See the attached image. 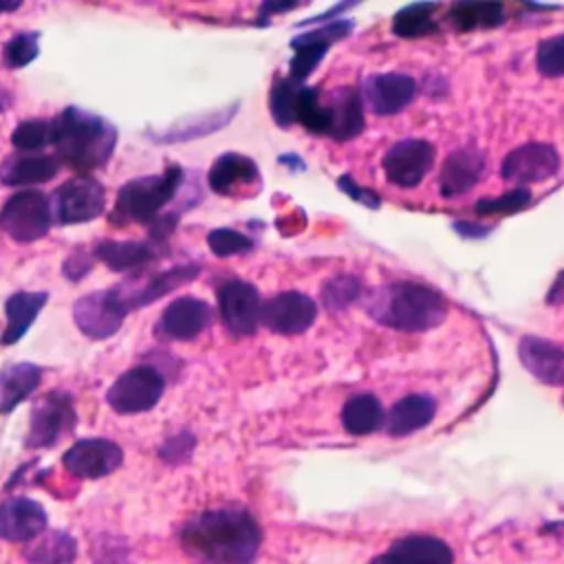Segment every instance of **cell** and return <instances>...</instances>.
Segmentation results:
<instances>
[{
    "label": "cell",
    "instance_id": "obj_1",
    "mask_svg": "<svg viewBox=\"0 0 564 564\" xmlns=\"http://www.w3.org/2000/svg\"><path fill=\"white\" fill-rule=\"evenodd\" d=\"M181 546L200 564H251L260 549V527L240 507L207 509L181 529Z\"/></svg>",
    "mask_w": 564,
    "mask_h": 564
},
{
    "label": "cell",
    "instance_id": "obj_2",
    "mask_svg": "<svg viewBox=\"0 0 564 564\" xmlns=\"http://www.w3.org/2000/svg\"><path fill=\"white\" fill-rule=\"evenodd\" d=\"M51 145L59 163H66L79 174H88L108 163L117 145V128L77 106L64 108L51 119Z\"/></svg>",
    "mask_w": 564,
    "mask_h": 564
},
{
    "label": "cell",
    "instance_id": "obj_3",
    "mask_svg": "<svg viewBox=\"0 0 564 564\" xmlns=\"http://www.w3.org/2000/svg\"><path fill=\"white\" fill-rule=\"evenodd\" d=\"M366 311L383 326L421 333L445 319L447 302L436 289L403 280L375 289L366 300Z\"/></svg>",
    "mask_w": 564,
    "mask_h": 564
},
{
    "label": "cell",
    "instance_id": "obj_4",
    "mask_svg": "<svg viewBox=\"0 0 564 564\" xmlns=\"http://www.w3.org/2000/svg\"><path fill=\"white\" fill-rule=\"evenodd\" d=\"M181 183H183V167L174 163L167 165L161 174H148V176L128 181L117 192L110 220L115 225H128V223L152 225L161 216V209L176 196Z\"/></svg>",
    "mask_w": 564,
    "mask_h": 564
},
{
    "label": "cell",
    "instance_id": "obj_5",
    "mask_svg": "<svg viewBox=\"0 0 564 564\" xmlns=\"http://www.w3.org/2000/svg\"><path fill=\"white\" fill-rule=\"evenodd\" d=\"M53 227L51 200L40 189L11 194L0 207V229L15 242H35Z\"/></svg>",
    "mask_w": 564,
    "mask_h": 564
},
{
    "label": "cell",
    "instance_id": "obj_6",
    "mask_svg": "<svg viewBox=\"0 0 564 564\" xmlns=\"http://www.w3.org/2000/svg\"><path fill=\"white\" fill-rule=\"evenodd\" d=\"M48 200H51L53 223H59V225L88 223L104 214L106 187L97 178L88 174H79L64 181L53 192V196H48Z\"/></svg>",
    "mask_w": 564,
    "mask_h": 564
},
{
    "label": "cell",
    "instance_id": "obj_7",
    "mask_svg": "<svg viewBox=\"0 0 564 564\" xmlns=\"http://www.w3.org/2000/svg\"><path fill=\"white\" fill-rule=\"evenodd\" d=\"M75 408L73 397L64 390H53L42 394L29 416V432L24 445L29 449H44L59 443V438L75 427Z\"/></svg>",
    "mask_w": 564,
    "mask_h": 564
},
{
    "label": "cell",
    "instance_id": "obj_8",
    "mask_svg": "<svg viewBox=\"0 0 564 564\" xmlns=\"http://www.w3.org/2000/svg\"><path fill=\"white\" fill-rule=\"evenodd\" d=\"M165 392V377L154 366H134L119 375L106 392L108 405L117 414H139L152 410Z\"/></svg>",
    "mask_w": 564,
    "mask_h": 564
},
{
    "label": "cell",
    "instance_id": "obj_9",
    "mask_svg": "<svg viewBox=\"0 0 564 564\" xmlns=\"http://www.w3.org/2000/svg\"><path fill=\"white\" fill-rule=\"evenodd\" d=\"M128 313L130 311L115 286L86 293L73 304V319L90 339L112 337L121 328Z\"/></svg>",
    "mask_w": 564,
    "mask_h": 564
},
{
    "label": "cell",
    "instance_id": "obj_10",
    "mask_svg": "<svg viewBox=\"0 0 564 564\" xmlns=\"http://www.w3.org/2000/svg\"><path fill=\"white\" fill-rule=\"evenodd\" d=\"M218 311L231 335H253L260 324L262 300L253 284L245 280H225L218 286Z\"/></svg>",
    "mask_w": 564,
    "mask_h": 564
},
{
    "label": "cell",
    "instance_id": "obj_11",
    "mask_svg": "<svg viewBox=\"0 0 564 564\" xmlns=\"http://www.w3.org/2000/svg\"><path fill=\"white\" fill-rule=\"evenodd\" d=\"M560 172V154L551 143L529 141L511 150L500 165V176L509 183L524 187L527 183H540Z\"/></svg>",
    "mask_w": 564,
    "mask_h": 564
},
{
    "label": "cell",
    "instance_id": "obj_12",
    "mask_svg": "<svg viewBox=\"0 0 564 564\" xmlns=\"http://www.w3.org/2000/svg\"><path fill=\"white\" fill-rule=\"evenodd\" d=\"M123 463V449L110 438H82L73 443L64 456L62 465L68 474L77 478L97 480L117 471Z\"/></svg>",
    "mask_w": 564,
    "mask_h": 564
},
{
    "label": "cell",
    "instance_id": "obj_13",
    "mask_svg": "<svg viewBox=\"0 0 564 564\" xmlns=\"http://www.w3.org/2000/svg\"><path fill=\"white\" fill-rule=\"evenodd\" d=\"M214 319V311L205 300L185 295L172 300L159 322L154 324V335L167 341H189L198 337Z\"/></svg>",
    "mask_w": 564,
    "mask_h": 564
},
{
    "label": "cell",
    "instance_id": "obj_14",
    "mask_svg": "<svg viewBox=\"0 0 564 564\" xmlns=\"http://www.w3.org/2000/svg\"><path fill=\"white\" fill-rule=\"evenodd\" d=\"M434 163V145L425 139H401L383 154V172L392 185L416 187Z\"/></svg>",
    "mask_w": 564,
    "mask_h": 564
},
{
    "label": "cell",
    "instance_id": "obj_15",
    "mask_svg": "<svg viewBox=\"0 0 564 564\" xmlns=\"http://www.w3.org/2000/svg\"><path fill=\"white\" fill-rule=\"evenodd\" d=\"M315 317L317 304L308 295L300 291H284L262 302L260 324L280 335H300L313 326Z\"/></svg>",
    "mask_w": 564,
    "mask_h": 564
},
{
    "label": "cell",
    "instance_id": "obj_16",
    "mask_svg": "<svg viewBox=\"0 0 564 564\" xmlns=\"http://www.w3.org/2000/svg\"><path fill=\"white\" fill-rule=\"evenodd\" d=\"M198 273H200V264L187 262V264H178V267L165 269L161 273H154V275L141 280L139 284L134 280H128L123 284H117L115 289L119 291L126 308L132 311L139 306H148V304L156 302L159 297L172 293L174 289L192 282Z\"/></svg>",
    "mask_w": 564,
    "mask_h": 564
},
{
    "label": "cell",
    "instance_id": "obj_17",
    "mask_svg": "<svg viewBox=\"0 0 564 564\" xmlns=\"http://www.w3.org/2000/svg\"><path fill=\"white\" fill-rule=\"evenodd\" d=\"M419 86L410 75L403 73H381L370 75L361 86V101L375 115H397L401 112L416 95Z\"/></svg>",
    "mask_w": 564,
    "mask_h": 564
},
{
    "label": "cell",
    "instance_id": "obj_18",
    "mask_svg": "<svg viewBox=\"0 0 564 564\" xmlns=\"http://www.w3.org/2000/svg\"><path fill=\"white\" fill-rule=\"evenodd\" d=\"M48 516L31 498L15 496L0 502V538L7 542H31L46 531Z\"/></svg>",
    "mask_w": 564,
    "mask_h": 564
},
{
    "label": "cell",
    "instance_id": "obj_19",
    "mask_svg": "<svg viewBox=\"0 0 564 564\" xmlns=\"http://www.w3.org/2000/svg\"><path fill=\"white\" fill-rule=\"evenodd\" d=\"M350 26H352L350 22L339 20V22H330L326 26H319L315 31H306V33L293 37L291 46H293L295 55L291 59V79L302 82L304 77H308L315 70V66L322 62L326 48L333 42L346 37Z\"/></svg>",
    "mask_w": 564,
    "mask_h": 564
},
{
    "label": "cell",
    "instance_id": "obj_20",
    "mask_svg": "<svg viewBox=\"0 0 564 564\" xmlns=\"http://www.w3.org/2000/svg\"><path fill=\"white\" fill-rule=\"evenodd\" d=\"M524 368L546 386H564V346L544 337L524 335L518 344Z\"/></svg>",
    "mask_w": 564,
    "mask_h": 564
},
{
    "label": "cell",
    "instance_id": "obj_21",
    "mask_svg": "<svg viewBox=\"0 0 564 564\" xmlns=\"http://www.w3.org/2000/svg\"><path fill=\"white\" fill-rule=\"evenodd\" d=\"M485 172V154L476 148H458L452 154H447L441 176H438V187L445 198H456L465 192H469L482 176Z\"/></svg>",
    "mask_w": 564,
    "mask_h": 564
},
{
    "label": "cell",
    "instance_id": "obj_22",
    "mask_svg": "<svg viewBox=\"0 0 564 564\" xmlns=\"http://www.w3.org/2000/svg\"><path fill=\"white\" fill-rule=\"evenodd\" d=\"M370 564H454L452 549L432 535H408L397 540Z\"/></svg>",
    "mask_w": 564,
    "mask_h": 564
},
{
    "label": "cell",
    "instance_id": "obj_23",
    "mask_svg": "<svg viewBox=\"0 0 564 564\" xmlns=\"http://www.w3.org/2000/svg\"><path fill=\"white\" fill-rule=\"evenodd\" d=\"M156 242L139 240H99L93 247L95 260H101L108 269L119 273H130L148 267L159 256Z\"/></svg>",
    "mask_w": 564,
    "mask_h": 564
},
{
    "label": "cell",
    "instance_id": "obj_24",
    "mask_svg": "<svg viewBox=\"0 0 564 564\" xmlns=\"http://www.w3.org/2000/svg\"><path fill=\"white\" fill-rule=\"evenodd\" d=\"M260 172L258 165L238 152H225L220 154L214 165L207 172V183L212 187V192L220 194V196H231L238 189L253 185L258 181Z\"/></svg>",
    "mask_w": 564,
    "mask_h": 564
},
{
    "label": "cell",
    "instance_id": "obj_25",
    "mask_svg": "<svg viewBox=\"0 0 564 564\" xmlns=\"http://www.w3.org/2000/svg\"><path fill=\"white\" fill-rule=\"evenodd\" d=\"M46 300H48L46 291H18L9 295V300L4 302L7 326L0 335V344L11 346L20 341L31 328V324L35 322L37 313L44 308Z\"/></svg>",
    "mask_w": 564,
    "mask_h": 564
},
{
    "label": "cell",
    "instance_id": "obj_26",
    "mask_svg": "<svg viewBox=\"0 0 564 564\" xmlns=\"http://www.w3.org/2000/svg\"><path fill=\"white\" fill-rule=\"evenodd\" d=\"M326 106L330 112L328 137L337 141H348L364 130V108L357 88H337L326 101Z\"/></svg>",
    "mask_w": 564,
    "mask_h": 564
},
{
    "label": "cell",
    "instance_id": "obj_27",
    "mask_svg": "<svg viewBox=\"0 0 564 564\" xmlns=\"http://www.w3.org/2000/svg\"><path fill=\"white\" fill-rule=\"evenodd\" d=\"M42 381V368L29 361L9 364L0 370V414L13 412Z\"/></svg>",
    "mask_w": 564,
    "mask_h": 564
},
{
    "label": "cell",
    "instance_id": "obj_28",
    "mask_svg": "<svg viewBox=\"0 0 564 564\" xmlns=\"http://www.w3.org/2000/svg\"><path fill=\"white\" fill-rule=\"evenodd\" d=\"M436 414V401L427 394H408L399 399L386 419V430L390 436H408L425 427Z\"/></svg>",
    "mask_w": 564,
    "mask_h": 564
},
{
    "label": "cell",
    "instance_id": "obj_29",
    "mask_svg": "<svg viewBox=\"0 0 564 564\" xmlns=\"http://www.w3.org/2000/svg\"><path fill=\"white\" fill-rule=\"evenodd\" d=\"M59 170L57 156L51 154H22L9 156L0 170L4 185H40L51 181Z\"/></svg>",
    "mask_w": 564,
    "mask_h": 564
},
{
    "label": "cell",
    "instance_id": "obj_30",
    "mask_svg": "<svg viewBox=\"0 0 564 564\" xmlns=\"http://www.w3.org/2000/svg\"><path fill=\"white\" fill-rule=\"evenodd\" d=\"M77 555V542L70 533L53 529L31 540L24 549V557L31 564H70Z\"/></svg>",
    "mask_w": 564,
    "mask_h": 564
},
{
    "label": "cell",
    "instance_id": "obj_31",
    "mask_svg": "<svg viewBox=\"0 0 564 564\" xmlns=\"http://www.w3.org/2000/svg\"><path fill=\"white\" fill-rule=\"evenodd\" d=\"M383 408L372 394L350 397L341 408V425L355 436L372 434L383 425Z\"/></svg>",
    "mask_w": 564,
    "mask_h": 564
},
{
    "label": "cell",
    "instance_id": "obj_32",
    "mask_svg": "<svg viewBox=\"0 0 564 564\" xmlns=\"http://www.w3.org/2000/svg\"><path fill=\"white\" fill-rule=\"evenodd\" d=\"M505 20V9L498 2H458L449 9V22L458 31L491 29Z\"/></svg>",
    "mask_w": 564,
    "mask_h": 564
},
{
    "label": "cell",
    "instance_id": "obj_33",
    "mask_svg": "<svg viewBox=\"0 0 564 564\" xmlns=\"http://www.w3.org/2000/svg\"><path fill=\"white\" fill-rule=\"evenodd\" d=\"M436 9H438V4H432V2H414V4L403 7L392 18V33L399 37H405V40L425 37V35L434 33L436 31V22H434Z\"/></svg>",
    "mask_w": 564,
    "mask_h": 564
},
{
    "label": "cell",
    "instance_id": "obj_34",
    "mask_svg": "<svg viewBox=\"0 0 564 564\" xmlns=\"http://www.w3.org/2000/svg\"><path fill=\"white\" fill-rule=\"evenodd\" d=\"M295 121H300L306 130L315 134H328L330 112H328V106L319 101V93L315 86H300Z\"/></svg>",
    "mask_w": 564,
    "mask_h": 564
},
{
    "label": "cell",
    "instance_id": "obj_35",
    "mask_svg": "<svg viewBox=\"0 0 564 564\" xmlns=\"http://www.w3.org/2000/svg\"><path fill=\"white\" fill-rule=\"evenodd\" d=\"M297 93H300V82H293L291 77L278 79L271 86L269 95V110L271 117L280 128H289L295 123V108H297Z\"/></svg>",
    "mask_w": 564,
    "mask_h": 564
},
{
    "label": "cell",
    "instance_id": "obj_36",
    "mask_svg": "<svg viewBox=\"0 0 564 564\" xmlns=\"http://www.w3.org/2000/svg\"><path fill=\"white\" fill-rule=\"evenodd\" d=\"M13 148L22 152H35L51 143V119H24L11 132Z\"/></svg>",
    "mask_w": 564,
    "mask_h": 564
},
{
    "label": "cell",
    "instance_id": "obj_37",
    "mask_svg": "<svg viewBox=\"0 0 564 564\" xmlns=\"http://www.w3.org/2000/svg\"><path fill=\"white\" fill-rule=\"evenodd\" d=\"M37 33L20 31L2 46V62L7 68H24L37 57Z\"/></svg>",
    "mask_w": 564,
    "mask_h": 564
},
{
    "label": "cell",
    "instance_id": "obj_38",
    "mask_svg": "<svg viewBox=\"0 0 564 564\" xmlns=\"http://www.w3.org/2000/svg\"><path fill=\"white\" fill-rule=\"evenodd\" d=\"M207 247L212 249L214 256L218 258H229V256H240L249 253L253 249V240L236 229L229 227H218L207 234Z\"/></svg>",
    "mask_w": 564,
    "mask_h": 564
},
{
    "label": "cell",
    "instance_id": "obj_39",
    "mask_svg": "<svg viewBox=\"0 0 564 564\" xmlns=\"http://www.w3.org/2000/svg\"><path fill=\"white\" fill-rule=\"evenodd\" d=\"M529 203H531V192L527 187H518V189H511L496 198H480L476 203V214L478 216H498V214L509 216V214L524 209Z\"/></svg>",
    "mask_w": 564,
    "mask_h": 564
},
{
    "label": "cell",
    "instance_id": "obj_40",
    "mask_svg": "<svg viewBox=\"0 0 564 564\" xmlns=\"http://www.w3.org/2000/svg\"><path fill=\"white\" fill-rule=\"evenodd\" d=\"M361 293V284L355 275H339L322 286V300L330 311H341L352 304Z\"/></svg>",
    "mask_w": 564,
    "mask_h": 564
},
{
    "label": "cell",
    "instance_id": "obj_41",
    "mask_svg": "<svg viewBox=\"0 0 564 564\" xmlns=\"http://www.w3.org/2000/svg\"><path fill=\"white\" fill-rule=\"evenodd\" d=\"M535 66L544 77H562L564 75V33L546 37L538 44Z\"/></svg>",
    "mask_w": 564,
    "mask_h": 564
},
{
    "label": "cell",
    "instance_id": "obj_42",
    "mask_svg": "<svg viewBox=\"0 0 564 564\" xmlns=\"http://www.w3.org/2000/svg\"><path fill=\"white\" fill-rule=\"evenodd\" d=\"M192 447H194V436L187 434V432H181V434L167 438V441L159 447V456H161L165 463H181V460H187V458H189Z\"/></svg>",
    "mask_w": 564,
    "mask_h": 564
},
{
    "label": "cell",
    "instance_id": "obj_43",
    "mask_svg": "<svg viewBox=\"0 0 564 564\" xmlns=\"http://www.w3.org/2000/svg\"><path fill=\"white\" fill-rule=\"evenodd\" d=\"M93 260H95L93 251L88 253L86 249L77 247V249L64 260V267H62L64 278H68L70 282H79V280L93 269Z\"/></svg>",
    "mask_w": 564,
    "mask_h": 564
},
{
    "label": "cell",
    "instance_id": "obj_44",
    "mask_svg": "<svg viewBox=\"0 0 564 564\" xmlns=\"http://www.w3.org/2000/svg\"><path fill=\"white\" fill-rule=\"evenodd\" d=\"M337 187H339L344 194H348L352 200H357V203H361V205H366V207H370V209H377V207L381 205L379 194H375V192L368 189V187H359L350 174H341V176L337 178Z\"/></svg>",
    "mask_w": 564,
    "mask_h": 564
},
{
    "label": "cell",
    "instance_id": "obj_45",
    "mask_svg": "<svg viewBox=\"0 0 564 564\" xmlns=\"http://www.w3.org/2000/svg\"><path fill=\"white\" fill-rule=\"evenodd\" d=\"M562 297H564V271L555 278V284H553V289H551V293H549V302L553 304V302H562Z\"/></svg>",
    "mask_w": 564,
    "mask_h": 564
},
{
    "label": "cell",
    "instance_id": "obj_46",
    "mask_svg": "<svg viewBox=\"0 0 564 564\" xmlns=\"http://www.w3.org/2000/svg\"><path fill=\"white\" fill-rule=\"evenodd\" d=\"M22 7V2H0V13H4V11H15V9H20Z\"/></svg>",
    "mask_w": 564,
    "mask_h": 564
},
{
    "label": "cell",
    "instance_id": "obj_47",
    "mask_svg": "<svg viewBox=\"0 0 564 564\" xmlns=\"http://www.w3.org/2000/svg\"><path fill=\"white\" fill-rule=\"evenodd\" d=\"M7 104H9V97H7V93H4V90H0V110H4V108H7Z\"/></svg>",
    "mask_w": 564,
    "mask_h": 564
}]
</instances>
